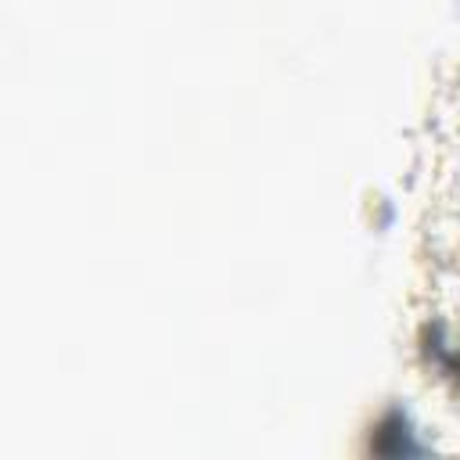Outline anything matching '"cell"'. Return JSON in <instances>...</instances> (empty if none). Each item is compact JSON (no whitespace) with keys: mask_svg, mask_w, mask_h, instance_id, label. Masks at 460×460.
Returning a JSON list of instances; mask_svg holds the SVG:
<instances>
[{"mask_svg":"<svg viewBox=\"0 0 460 460\" xmlns=\"http://www.w3.org/2000/svg\"><path fill=\"white\" fill-rule=\"evenodd\" d=\"M370 449H374V453H385V456H410V453H417L420 446L410 438L406 417H402L399 410H392V413H385V417L377 420V435H374Z\"/></svg>","mask_w":460,"mask_h":460,"instance_id":"6da1fadb","label":"cell"},{"mask_svg":"<svg viewBox=\"0 0 460 460\" xmlns=\"http://www.w3.org/2000/svg\"><path fill=\"white\" fill-rule=\"evenodd\" d=\"M438 359H442V370H446L449 377H456V381H460V352H442Z\"/></svg>","mask_w":460,"mask_h":460,"instance_id":"7a4b0ae2","label":"cell"}]
</instances>
